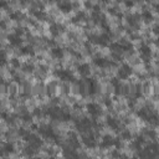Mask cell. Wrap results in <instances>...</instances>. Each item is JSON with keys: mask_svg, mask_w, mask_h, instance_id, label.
<instances>
[{"mask_svg": "<svg viewBox=\"0 0 159 159\" xmlns=\"http://www.w3.org/2000/svg\"><path fill=\"white\" fill-rule=\"evenodd\" d=\"M22 139H24L25 142H27L29 145H31V147L35 148L36 150H39V149L42 148V145H43V140H42L37 134H34V133H31V132H29L25 137H22Z\"/></svg>", "mask_w": 159, "mask_h": 159, "instance_id": "obj_1", "label": "cell"}, {"mask_svg": "<svg viewBox=\"0 0 159 159\" xmlns=\"http://www.w3.org/2000/svg\"><path fill=\"white\" fill-rule=\"evenodd\" d=\"M53 75H55V77H57L58 80H61L63 82H76L75 75L70 70H63V68L55 70L53 71Z\"/></svg>", "mask_w": 159, "mask_h": 159, "instance_id": "obj_2", "label": "cell"}, {"mask_svg": "<svg viewBox=\"0 0 159 159\" xmlns=\"http://www.w3.org/2000/svg\"><path fill=\"white\" fill-rule=\"evenodd\" d=\"M37 132H39V134H40L42 138H45V139H56V138H57L56 134H55V130H53L52 127L48 125V124L39 125V127H37Z\"/></svg>", "mask_w": 159, "mask_h": 159, "instance_id": "obj_3", "label": "cell"}, {"mask_svg": "<svg viewBox=\"0 0 159 159\" xmlns=\"http://www.w3.org/2000/svg\"><path fill=\"white\" fill-rule=\"evenodd\" d=\"M133 73V68H132V66L130 65H128V63H123L119 68H118V71H117V78L120 81V80H127V78H129V76Z\"/></svg>", "mask_w": 159, "mask_h": 159, "instance_id": "obj_4", "label": "cell"}, {"mask_svg": "<svg viewBox=\"0 0 159 159\" xmlns=\"http://www.w3.org/2000/svg\"><path fill=\"white\" fill-rule=\"evenodd\" d=\"M75 124H76L77 130L81 132V133H84V132L89 130V129L92 128V125H93V124H92V120L88 119V118H82V119H80V120H76Z\"/></svg>", "mask_w": 159, "mask_h": 159, "instance_id": "obj_5", "label": "cell"}, {"mask_svg": "<svg viewBox=\"0 0 159 159\" xmlns=\"http://www.w3.org/2000/svg\"><path fill=\"white\" fill-rule=\"evenodd\" d=\"M81 140H82V143H83L87 148H89V149H92V148H96V147H97V139H96L94 134H92V133L82 134Z\"/></svg>", "mask_w": 159, "mask_h": 159, "instance_id": "obj_6", "label": "cell"}, {"mask_svg": "<svg viewBox=\"0 0 159 159\" xmlns=\"http://www.w3.org/2000/svg\"><path fill=\"white\" fill-rule=\"evenodd\" d=\"M86 109H87V112L89 113V116H92V117H94V118H97L98 116L102 114V108H101V106H99L98 103H94V102L87 103V104H86Z\"/></svg>", "mask_w": 159, "mask_h": 159, "instance_id": "obj_7", "label": "cell"}, {"mask_svg": "<svg viewBox=\"0 0 159 159\" xmlns=\"http://www.w3.org/2000/svg\"><path fill=\"white\" fill-rule=\"evenodd\" d=\"M86 86H87V92H88L89 96H93V94H96V93L99 91L98 81L94 80V78H87Z\"/></svg>", "mask_w": 159, "mask_h": 159, "instance_id": "obj_8", "label": "cell"}, {"mask_svg": "<svg viewBox=\"0 0 159 159\" xmlns=\"http://www.w3.org/2000/svg\"><path fill=\"white\" fill-rule=\"evenodd\" d=\"M139 52H140L142 58L144 60V62H149V61H150V57H152V48H150L149 45L142 43L140 47H139Z\"/></svg>", "mask_w": 159, "mask_h": 159, "instance_id": "obj_9", "label": "cell"}, {"mask_svg": "<svg viewBox=\"0 0 159 159\" xmlns=\"http://www.w3.org/2000/svg\"><path fill=\"white\" fill-rule=\"evenodd\" d=\"M93 63L99 68H107V67H112V66L116 65L114 62H111L109 60H107L104 57H94L93 58Z\"/></svg>", "mask_w": 159, "mask_h": 159, "instance_id": "obj_10", "label": "cell"}, {"mask_svg": "<svg viewBox=\"0 0 159 159\" xmlns=\"http://www.w3.org/2000/svg\"><path fill=\"white\" fill-rule=\"evenodd\" d=\"M65 30V26L62 24H58V22H52L48 27V31H50V35L53 36V37H57L62 31Z\"/></svg>", "mask_w": 159, "mask_h": 159, "instance_id": "obj_11", "label": "cell"}, {"mask_svg": "<svg viewBox=\"0 0 159 159\" xmlns=\"http://www.w3.org/2000/svg\"><path fill=\"white\" fill-rule=\"evenodd\" d=\"M114 140H116L114 137H112L111 134H106V135H103V138H102V140L99 143V147L101 148H104V149L111 148V147L114 145Z\"/></svg>", "mask_w": 159, "mask_h": 159, "instance_id": "obj_12", "label": "cell"}, {"mask_svg": "<svg viewBox=\"0 0 159 159\" xmlns=\"http://www.w3.org/2000/svg\"><path fill=\"white\" fill-rule=\"evenodd\" d=\"M111 43V34H102V35H97V41L96 45L99 46H109Z\"/></svg>", "mask_w": 159, "mask_h": 159, "instance_id": "obj_13", "label": "cell"}, {"mask_svg": "<svg viewBox=\"0 0 159 159\" xmlns=\"http://www.w3.org/2000/svg\"><path fill=\"white\" fill-rule=\"evenodd\" d=\"M77 72H78L82 77H88V76L91 75V66H89L88 63H86V62L80 63V65L77 66Z\"/></svg>", "mask_w": 159, "mask_h": 159, "instance_id": "obj_14", "label": "cell"}, {"mask_svg": "<svg viewBox=\"0 0 159 159\" xmlns=\"http://www.w3.org/2000/svg\"><path fill=\"white\" fill-rule=\"evenodd\" d=\"M68 144L72 149H76L80 147V138L75 132H70L68 133Z\"/></svg>", "mask_w": 159, "mask_h": 159, "instance_id": "obj_15", "label": "cell"}, {"mask_svg": "<svg viewBox=\"0 0 159 159\" xmlns=\"http://www.w3.org/2000/svg\"><path fill=\"white\" fill-rule=\"evenodd\" d=\"M7 41H9V43H10L12 47H20L21 43H22V39H21L20 36L15 35V34H10V35L7 36Z\"/></svg>", "mask_w": 159, "mask_h": 159, "instance_id": "obj_16", "label": "cell"}, {"mask_svg": "<svg viewBox=\"0 0 159 159\" xmlns=\"http://www.w3.org/2000/svg\"><path fill=\"white\" fill-rule=\"evenodd\" d=\"M57 7H58V10H60L61 12H63V14H68V12H71L72 9H73L72 2H70V1H61V2L57 4Z\"/></svg>", "mask_w": 159, "mask_h": 159, "instance_id": "obj_17", "label": "cell"}, {"mask_svg": "<svg viewBox=\"0 0 159 159\" xmlns=\"http://www.w3.org/2000/svg\"><path fill=\"white\" fill-rule=\"evenodd\" d=\"M57 88H58V82H57V81H50V82L47 83V86H46L47 96H48V97H52V96L56 93Z\"/></svg>", "mask_w": 159, "mask_h": 159, "instance_id": "obj_18", "label": "cell"}, {"mask_svg": "<svg viewBox=\"0 0 159 159\" xmlns=\"http://www.w3.org/2000/svg\"><path fill=\"white\" fill-rule=\"evenodd\" d=\"M63 55H65L63 48H61V47H58V46H55V47L51 48V56H52L55 60H62V58H63Z\"/></svg>", "mask_w": 159, "mask_h": 159, "instance_id": "obj_19", "label": "cell"}, {"mask_svg": "<svg viewBox=\"0 0 159 159\" xmlns=\"http://www.w3.org/2000/svg\"><path fill=\"white\" fill-rule=\"evenodd\" d=\"M30 14L34 15L36 17V20H41V21H45L47 19V15L43 10H37V9H31L30 10Z\"/></svg>", "mask_w": 159, "mask_h": 159, "instance_id": "obj_20", "label": "cell"}, {"mask_svg": "<svg viewBox=\"0 0 159 159\" xmlns=\"http://www.w3.org/2000/svg\"><path fill=\"white\" fill-rule=\"evenodd\" d=\"M109 50L112 53H117V55H122L124 52L123 46L119 42H111L109 43Z\"/></svg>", "mask_w": 159, "mask_h": 159, "instance_id": "obj_21", "label": "cell"}, {"mask_svg": "<svg viewBox=\"0 0 159 159\" xmlns=\"http://www.w3.org/2000/svg\"><path fill=\"white\" fill-rule=\"evenodd\" d=\"M106 123H107V125H108L111 129H113V130H118V128H119V122H118L114 117H112V116H108V117L106 118Z\"/></svg>", "mask_w": 159, "mask_h": 159, "instance_id": "obj_22", "label": "cell"}, {"mask_svg": "<svg viewBox=\"0 0 159 159\" xmlns=\"http://www.w3.org/2000/svg\"><path fill=\"white\" fill-rule=\"evenodd\" d=\"M86 19H87L86 12H84L83 10H81V11H77V14L71 19V22H72V24H77V22H80V21H84Z\"/></svg>", "mask_w": 159, "mask_h": 159, "instance_id": "obj_23", "label": "cell"}, {"mask_svg": "<svg viewBox=\"0 0 159 159\" xmlns=\"http://www.w3.org/2000/svg\"><path fill=\"white\" fill-rule=\"evenodd\" d=\"M127 22H128L130 26L138 27V26H139V15H138V14L128 15V16H127Z\"/></svg>", "mask_w": 159, "mask_h": 159, "instance_id": "obj_24", "label": "cell"}, {"mask_svg": "<svg viewBox=\"0 0 159 159\" xmlns=\"http://www.w3.org/2000/svg\"><path fill=\"white\" fill-rule=\"evenodd\" d=\"M91 17H92V20H93L94 24H101L102 21L106 20V16L101 11H93L92 15H91Z\"/></svg>", "mask_w": 159, "mask_h": 159, "instance_id": "obj_25", "label": "cell"}, {"mask_svg": "<svg viewBox=\"0 0 159 159\" xmlns=\"http://www.w3.org/2000/svg\"><path fill=\"white\" fill-rule=\"evenodd\" d=\"M1 149H2V152L5 153V155H9V154H12V153L15 152V145H14L12 143H10V142H6V143L2 144Z\"/></svg>", "mask_w": 159, "mask_h": 159, "instance_id": "obj_26", "label": "cell"}, {"mask_svg": "<svg viewBox=\"0 0 159 159\" xmlns=\"http://www.w3.org/2000/svg\"><path fill=\"white\" fill-rule=\"evenodd\" d=\"M137 116H138L140 119H143V120H148V119L150 118L152 113H150V111H148V108H142V109H139V111L137 112Z\"/></svg>", "mask_w": 159, "mask_h": 159, "instance_id": "obj_27", "label": "cell"}, {"mask_svg": "<svg viewBox=\"0 0 159 159\" xmlns=\"http://www.w3.org/2000/svg\"><path fill=\"white\" fill-rule=\"evenodd\" d=\"M140 17H142L147 24H148V22H152V21H153V19H154V16H153V14H152V11H150V10H143V11H142Z\"/></svg>", "mask_w": 159, "mask_h": 159, "instance_id": "obj_28", "label": "cell"}, {"mask_svg": "<svg viewBox=\"0 0 159 159\" xmlns=\"http://www.w3.org/2000/svg\"><path fill=\"white\" fill-rule=\"evenodd\" d=\"M20 53L21 55H34V47L31 45H26V46H21L20 47Z\"/></svg>", "mask_w": 159, "mask_h": 159, "instance_id": "obj_29", "label": "cell"}, {"mask_svg": "<svg viewBox=\"0 0 159 159\" xmlns=\"http://www.w3.org/2000/svg\"><path fill=\"white\" fill-rule=\"evenodd\" d=\"M22 152H24V154H25L26 157H29V158L34 157V155L37 153V150H36L35 148H32L31 145H29V144H27V145L24 148V150H22Z\"/></svg>", "mask_w": 159, "mask_h": 159, "instance_id": "obj_30", "label": "cell"}, {"mask_svg": "<svg viewBox=\"0 0 159 159\" xmlns=\"http://www.w3.org/2000/svg\"><path fill=\"white\" fill-rule=\"evenodd\" d=\"M76 86H77V88H78L80 94L84 96V94H86V89H87L86 82H84V81H76Z\"/></svg>", "mask_w": 159, "mask_h": 159, "instance_id": "obj_31", "label": "cell"}, {"mask_svg": "<svg viewBox=\"0 0 159 159\" xmlns=\"http://www.w3.org/2000/svg\"><path fill=\"white\" fill-rule=\"evenodd\" d=\"M21 70H22V72H25V73H32V72L35 71V66H34L32 63L26 62V63L21 65Z\"/></svg>", "mask_w": 159, "mask_h": 159, "instance_id": "obj_32", "label": "cell"}, {"mask_svg": "<svg viewBox=\"0 0 159 159\" xmlns=\"http://www.w3.org/2000/svg\"><path fill=\"white\" fill-rule=\"evenodd\" d=\"M24 17H25V15H24L21 11H19V10H17V11H14V12L10 14V19L14 20V21H20V20L24 19Z\"/></svg>", "mask_w": 159, "mask_h": 159, "instance_id": "obj_33", "label": "cell"}, {"mask_svg": "<svg viewBox=\"0 0 159 159\" xmlns=\"http://www.w3.org/2000/svg\"><path fill=\"white\" fill-rule=\"evenodd\" d=\"M72 119V116L68 113V112H66V111H62L61 109V113H60V118H58V120H61V122H68V120H71Z\"/></svg>", "mask_w": 159, "mask_h": 159, "instance_id": "obj_34", "label": "cell"}, {"mask_svg": "<svg viewBox=\"0 0 159 159\" xmlns=\"http://www.w3.org/2000/svg\"><path fill=\"white\" fill-rule=\"evenodd\" d=\"M7 63H9V61H7L6 52L4 50H0V67H5Z\"/></svg>", "mask_w": 159, "mask_h": 159, "instance_id": "obj_35", "label": "cell"}, {"mask_svg": "<svg viewBox=\"0 0 159 159\" xmlns=\"http://www.w3.org/2000/svg\"><path fill=\"white\" fill-rule=\"evenodd\" d=\"M20 117H21V119H22L24 122H26V123H31V122H32V114H30L27 111H24Z\"/></svg>", "mask_w": 159, "mask_h": 159, "instance_id": "obj_36", "label": "cell"}, {"mask_svg": "<svg viewBox=\"0 0 159 159\" xmlns=\"http://www.w3.org/2000/svg\"><path fill=\"white\" fill-rule=\"evenodd\" d=\"M120 139H124V140H129V139H132V133H130L128 129L122 130V133H120Z\"/></svg>", "mask_w": 159, "mask_h": 159, "instance_id": "obj_37", "label": "cell"}, {"mask_svg": "<svg viewBox=\"0 0 159 159\" xmlns=\"http://www.w3.org/2000/svg\"><path fill=\"white\" fill-rule=\"evenodd\" d=\"M10 65H11V67L12 68H20V60L17 58V57H12L11 60H10Z\"/></svg>", "mask_w": 159, "mask_h": 159, "instance_id": "obj_38", "label": "cell"}, {"mask_svg": "<svg viewBox=\"0 0 159 159\" xmlns=\"http://www.w3.org/2000/svg\"><path fill=\"white\" fill-rule=\"evenodd\" d=\"M7 88H9V92H10L11 96H15V94L17 93V87H16V84H10Z\"/></svg>", "mask_w": 159, "mask_h": 159, "instance_id": "obj_39", "label": "cell"}, {"mask_svg": "<svg viewBox=\"0 0 159 159\" xmlns=\"http://www.w3.org/2000/svg\"><path fill=\"white\" fill-rule=\"evenodd\" d=\"M32 114H34V116H36V117H41V116L43 114V109H42V108H40V107H37V108H35V109H34Z\"/></svg>", "mask_w": 159, "mask_h": 159, "instance_id": "obj_40", "label": "cell"}, {"mask_svg": "<svg viewBox=\"0 0 159 159\" xmlns=\"http://www.w3.org/2000/svg\"><path fill=\"white\" fill-rule=\"evenodd\" d=\"M144 134H145V135H148V137H149V138H152V139H155V135H157V134H155V132H154L153 129H149V130L147 129V130H144Z\"/></svg>", "mask_w": 159, "mask_h": 159, "instance_id": "obj_41", "label": "cell"}, {"mask_svg": "<svg viewBox=\"0 0 159 159\" xmlns=\"http://www.w3.org/2000/svg\"><path fill=\"white\" fill-rule=\"evenodd\" d=\"M24 32H25V29H22V27H16V29H15V32H14V34L21 37V35H22Z\"/></svg>", "mask_w": 159, "mask_h": 159, "instance_id": "obj_42", "label": "cell"}, {"mask_svg": "<svg viewBox=\"0 0 159 159\" xmlns=\"http://www.w3.org/2000/svg\"><path fill=\"white\" fill-rule=\"evenodd\" d=\"M39 70H40L41 73H46V72L48 71V67H47L46 65H42V63H41V65H39Z\"/></svg>", "mask_w": 159, "mask_h": 159, "instance_id": "obj_43", "label": "cell"}, {"mask_svg": "<svg viewBox=\"0 0 159 159\" xmlns=\"http://www.w3.org/2000/svg\"><path fill=\"white\" fill-rule=\"evenodd\" d=\"M120 83V81L117 78V77H113V78H111V84L113 86V87H116V86H118Z\"/></svg>", "mask_w": 159, "mask_h": 159, "instance_id": "obj_44", "label": "cell"}, {"mask_svg": "<svg viewBox=\"0 0 159 159\" xmlns=\"http://www.w3.org/2000/svg\"><path fill=\"white\" fill-rule=\"evenodd\" d=\"M61 88H62V92H63L65 94H68V93H70V86H68V84H62Z\"/></svg>", "mask_w": 159, "mask_h": 159, "instance_id": "obj_45", "label": "cell"}, {"mask_svg": "<svg viewBox=\"0 0 159 159\" xmlns=\"http://www.w3.org/2000/svg\"><path fill=\"white\" fill-rule=\"evenodd\" d=\"M112 58L114 61H122V55H117V53H112Z\"/></svg>", "mask_w": 159, "mask_h": 159, "instance_id": "obj_46", "label": "cell"}, {"mask_svg": "<svg viewBox=\"0 0 159 159\" xmlns=\"http://www.w3.org/2000/svg\"><path fill=\"white\" fill-rule=\"evenodd\" d=\"M104 103H106L107 107H111V106H112V101H111V98L106 97V98H104Z\"/></svg>", "mask_w": 159, "mask_h": 159, "instance_id": "obj_47", "label": "cell"}, {"mask_svg": "<svg viewBox=\"0 0 159 159\" xmlns=\"http://www.w3.org/2000/svg\"><path fill=\"white\" fill-rule=\"evenodd\" d=\"M112 157H113V158H118V159H119L120 154H119V152L116 149V150H113V152H112Z\"/></svg>", "mask_w": 159, "mask_h": 159, "instance_id": "obj_48", "label": "cell"}, {"mask_svg": "<svg viewBox=\"0 0 159 159\" xmlns=\"http://www.w3.org/2000/svg\"><path fill=\"white\" fill-rule=\"evenodd\" d=\"M9 6V2L6 1H0V9H6Z\"/></svg>", "mask_w": 159, "mask_h": 159, "instance_id": "obj_49", "label": "cell"}, {"mask_svg": "<svg viewBox=\"0 0 159 159\" xmlns=\"http://www.w3.org/2000/svg\"><path fill=\"white\" fill-rule=\"evenodd\" d=\"M84 6H86V9H92V7H93V4H92V2L86 1V2H84Z\"/></svg>", "mask_w": 159, "mask_h": 159, "instance_id": "obj_50", "label": "cell"}, {"mask_svg": "<svg viewBox=\"0 0 159 159\" xmlns=\"http://www.w3.org/2000/svg\"><path fill=\"white\" fill-rule=\"evenodd\" d=\"M124 5H125V6H128V7H130V6H133V5H134V2H132V1H125V2H124Z\"/></svg>", "mask_w": 159, "mask_h": 159, "instance_id": "obj_51", "label": "cell"}, {"mask_svg": "<svg viewBox=\"0 0 159 159\" xmlns=\"http://www.w3.org/2000/svg\"><path fill=\"white\" fill-rule=\"evenodd\" d=\"M5 84V80H4V77L0 75V86H4Z\"/></svg>", "mask_w": 159, "mask_h": 159, "instance_id": "obj_52", "label": "cell"}, {"mask_svg": "<svg viewBox=\"0 0 159 159\" xmlns=\"http://www.w3.org/2000/svg\"><path fill=\"white\" fill-rule=\"evenodd\" d=\"M153 32H154V34H157V32H158V26H157V25L153 27Z\"/></svg>", "mask_w": 159, "mask_h": 159, "instance_id": "obj_53", "label": "cell"}, {"mask_svg": "<svg viewBox=\"0 0 159 159\" xmlns=\"http://www.w3.org/2000/svg\"><path fill=\"white\" fill-rule=\"evenodd\" d=\"M34 159H41V158H39V157H36V158H34Z\"/></svg>", "mask_w": 159, "mask_h": 159, "instance_id": "obj_54", "label": "cell"}, {"mask_svg": "<svg viewBox=\"0 0 159 159\" xmlns=\"http://www.w3.org/2000/svg\"><path fill=\"white\" fill-rule=\"evenodd\" d=\"M0 104H1V98H0Z\"/></svg>", "mask_w": 159, "mask_h": 159, "instance_id": "obj_55", "label": "cell"}, {"mask_svg": "<svg viewBox=\"0 0 159 159\" xmlns=\"http://www.w3.org/2000/svg\"><path fill=\"white\" fill-rule=\"evenodd\" d=\"M0 113H1V111H0Z\"/></svg>", "mask_w": 159, "mask_h": 159, "instance_id": "obj_56", "label": "cell"}]
</instances>
